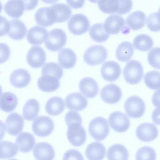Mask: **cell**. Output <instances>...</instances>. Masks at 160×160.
Returning <instances> with one entry per match:
<instances>
[{
	"instance_id": "1",
	"label": "cell",
	"mask_w": 160,
	"mask_h": 160,
	"mask_svg": "<svg viewBox=\"0 0 160 160\" xmlns=\"http://www.w3.org/2000/svg\"><path fill=\"white\" fill-rule=\"evenodd\" d=\"M97 2L100 9L108 14H126L130 11L132 6L131 0H100Z\"/></svg>"
},
{
	"instance_id": "2",
	"label": "cell",
	"mask_w": 160,
	"mask_h": 160,
	"mask_svg": "<svg viewBox=\"0 0 160 160\" xmlns=\"http://www.w3.org/2000/svg\"><path fill=\"white\" fill-rule=\"evenodd\" d=\"M143 69L141 63L136 60H131L127 63L123 70L126 81L131 84L139 83L142 78Z\"/></svg>"
},
{
	"instance_id": "3",
	"label": "cell",
	"mask_w": 160,
	"mask_h": 160,
	"mask_svg": "<svg viewBox=\"0 0 160 160\" xmlns=\"http://www.w3.org/2000/svg\"><path fill=\"white\" fill-rule=\"evenodd\" d=\"M88 131L91 136L95 140L101 141L104 139L110 132L107 120L101 117H96L90 122Z\"/></svg>"
},
{
	"instance_id": "4",
	"label": "cell",
	"mask_w": 160,
	"mask_h": 160,
	"mask_svg": "<svg viewBox=\"0 0 160 160\" xmlns=\"http://www.w3.org/2000/svg\"><path fill=\"white\" fill-rule=\"evenodd\" d=\"M107 55V50L104 46L95 45L87 49L84 54L83 58L88 65L95 66L103 62L106 60Z\"/></svg>"
},
{
	"instance_id": "5",
	"label": "cell",
	"mask_w": 160,
	"mask_h": 160,
	"mask_svg": "<svg viewBox=\"0 0 160 160\" xmlns=\"http://www.w3.org/2000/svg\"><path fill=\"white\" fill-rule=\"evenodd\" d=\"M124 108L128 116L132 118H138L144 114L145 105L144 101L140 98L137 96H132L126 100Z\"/></svg>"
},
{
	"instance_id": "6",
	"label": "cell",
	"mask_w": 160,
	"mask_h": 160,
	"mask_svg": "<svg viewBox=\"0 0 160 160\" xmlns=\"http://www.w3.org/2000/svg\"><path fill=\"white\" fill-rule=\"evenodd\" d=\"M67 39L66 34L63 30L60 28H55L49 32L45 42V46L50 51H57L64 46Z\"/></svg>"
},
{
	"instance_id": "7",
	"label": "cell",
	"mask_w": 160,
	"mask_h": 160,
	"mask_svg": "<svg viewBox=\"0 0 160 160\" xmlns=\"http://www.w3.org/2000/svg\"><path fill=\"white\" fill-rule=\"evenodd\" d=\"M90 26V22L88 18L81 13L73 15L68 23L69 30L75 35H82L87 32Z\"/></svg>"
},
{
	"instance_id": "8",
	"label": "cell",
	"mask_w": 160,
	"mask_h": 160,
	"mask_svg": "<svg viewBox=\"0 0 160 160\" xmlns=\"http://www.w3.org/2000/svg\"><path fill=\"white\" fill-rule=\"evenodd\" d=\"M54 128L52 120L47 116H39L33 122L32 129L34 133L40 137H45L50 134Z\"/></svg>"
},
{
	"instance_id": "9",
	"label": "cell",
	"mask_w": 160,
	"mask_h": 160,
	"mask_svg": "<svg viewBox=\"0 0 160 160\" xmlns=\"http://www.w3.org/2000/svg\"><path fill=\"white\" fill-rule=\"evenodd\" d=\"M82 124L75 122L69 125L67 132L69 142L75 147L82 145L86 139V133Z\"/></svg>"
},
{
	"instance_id": "10",
	"label": "cell",
	"mask_w": 160,
	"mask_h": 160,
	"mask_svg": "<svg viewBox=\"0 0 160 160\" xmlns=\"http://www.w3.org/2000/svg\"><path fill=\"white\" fill-rule=\"evenodd\" d=\"M108 122L111 128L118 132L127 131L130 126V120L125 113L120 111H115L109 115Z\"/></svg>"
},
{
	"instance_id": "11",
	"label": "cell",
	"mask_w": 160,
	"mask_h": 160,
	"mask_svg": "<svg viewBox=\"0 0 160 160\" xmlns=\"http://www.w3.org/2000/svg\"><path fill=\"white\" fill-rule=\"evenodd\" d=\"M136 134L137 138L141 141L150 142L157 138L158 130L157 127L153 123H143L138 127Z\"/></svg>"
},
{
	"instance_id": "12",
	"label": "cell",
	"mask_w": 160,
	"mask_h": 160,
	"mask_svg": "<svg viewBox=\"0 0 160 160\" xmlns=\"http://www.w3.org/2000/svg\"><path fill=\"white\" fill-rule=\"evenodd\" d=\"M26 60L28 63L32 67L34 68H40L46 61L45 52L40 46H32L27 53Z\"/></svg>"
},
{
	"instance_id": "13",
	"label": "cell",
	"mask_w": 160,
	"mask_h": 160,
	"mask_svg": "<svg viewBox=\"0 0 160 160\" xmlns=\"http://www.w3.org/2000/svg\"><path fill=\"white\" fill-rule=\"evenodd\" d=\"M100 96L104 102L112 104L116 103L120 100L122 92L118 86L111 83L106 85L102 88L100 92Z\"/></svg>"
},
{
	"instance_id": "14",
	"label": "cell",
	"mask_w": 160,
	"mask_h": 160,
	"mask_svg": "<svg viewBox=\"0 0 160 160\" xmlns=\"http://www.w3.org/2000/svg\"><path fill=\"white\" fill-rule=\"evenodd\" d=\"M101 73L102 77L105 80L113 82L119 77L121 69L120 66L117 62L108 61L105 62L102 65Z\"/></svg>"
},
{
	"instance_id": "15",
	"label": "cell",
	"mask_w": 160,
	"mask_h": 160,
	"mask_svg": "<svg viewBox=\"0 0 160 160\" xmlns=\"http://www.w3.org/2000/svg\"><path fill=\"white\" fill-rule=\"evenodd\" d=\"M5 122L7 132L11 135L17 136L23 130V119L17 112L9 114L7 117Z\"/></svg>"
},
{
	"instance_id": "16",
	"label": "cell",
	"mask_w": 160,
	"mask_h": 160,
	"mask_svg": "<svg viewBox=\"0 0 160 160\" xmlns=\"http://www.w3.org/2000/svg\"><path fill=\"white\" fill-rule=\"evenodd\" d=\"M33 153L36 160H53L55 155V151L52 146L44 142L36 143Z\"/></svg>"
},
{
	"instance_id": "17",
	"label": "cell",
	"mask_w": 160,
	"mask_h": 160,
	"mask_svg": "<svg viewBox=\"0 0 160 160\" xmlns=\"http://www.w3.org/2000/svg\"><path fill=\"white\" fill-rule=\"evenodd\" d=\"M65 103L67 108L68 109L80 111L86 108L88 104V101L82 94L79 92H74L66 97Z\"/></svg>"
},
{
	"instance_id": "18",
	"label": "cell",
	"mask_w": 160,
	"mask_h": 160,
	"mask_svg": "<svg viewBox=\"0 0 160 160\" xmlns=\"http://www.w3.org/2000/svg\"><path fill=\"white\" fill-rule=\"evenodd\" d=\"M125 25L124 18L120 15L113 14L109 16L103 24L104 28L109 34L118 33Z\"/></svg>"
},
{
	"instance_id": "19",
	"label": "cell",
	"mask_w": 160,
	"mask_h": 160,
	"mask_svg": "<svg viewBox=\"0 0 160 160\" xmlns=\"http://www.w3.org/2000/svg\"><path fill=\"white\" fill-rule=\"evenodd\" d=\"M48 32L45 28L39 26H34L27 32L26 38L32 45H40L43 43L48 37Z\"/></svg>"
},
{
	"instance_id": "20",
	"label": "cell",
	"mask_w": 160,
	"mask_h": 160,
	"mask_svg": "<svg viewBox=\"0 0 160 160\" xmlns=\"http://www.w3.org/2000/svg\"><path fill=\"white\" fill-rule=\"evenodd\" d=\"M31 76L26 70L18 68L14 70L10 75V82L14 87L18 88H23L30 83Z\"/></svg>"
},
{
	"instance_id": "21",
	"label": "cell",
	"mask_w": 160,
	"mask_h": 160,
	"mask_svg": "<svg viewBox=\"0 0 160 160\" xmlns=\"http://www.w3.org/2000/svg\"><path fill=\"white\" fill-rule=\"evenodd\" d=\"M37 23L41 26L47 27L55 22V17L50 7H44L38 9L35 14Z\"/></svg>"
},
{
	"instance_id": "22",
	"label": "cell",
	"mask_w": 160,
	"mask_h": 160,
	"mask_svg": "<svg viewBox=\"0 0 160 160\" xmlns=\"http://www.w3.org/2000/svg\"><path fill=\"white\" fill-rule=\"evenodd\" d=\"M79 87L80 92L88 98L95 97L99 90L98 84L95 80L89 77L84 78L80 80Z\"/></svg>"
},
{
	"instance_id": "23",
	"label": "cell",
	"mask_w": 160,
	"mask_h": 160,
	"mask_svg": "<svg viewBox=\"0 0 160 160\" xmlns=\"http://www.w3.org/2000/svg\"><path fill=\"white\" fill-rule=\"evenodd\" d=\"M35 142V139L33 135L27 132H22L17 137L16 140L18 150L23 153L31 151Z\"/></svg>"
},
{
	"instance_id": "24",
	"label": "cell",
	"mask_w": 160,
	"mask_h": 160,
	"mask_svg": "<svg viewBox=\"0 0 160 160\" xmlns=\"http://www.w3.org/2000/svg\"><path fill=\"white\" fill-rule=\"evenodd\" d=\"M106 149L102 143L95 142L89 144L85 151L86 156L88 160H102L104 158Z\"/></svg>"
},
{
	"instance_id": "25",
	"label": "cell",
	"mask_w": 160,
	"mask_h": 160,
	"mask_svg": "<svg viewBox=\"0 0 160 160\" xmlns=\"http://www.w3.org/2000/svg\"><path fill=\"white\" fill-rule=\"evenodd\" d=\"M58 63L63 68L68 69L75 65L77 57L74 52L70 48H64L60 50L58 54Z\"/></svg>"
},
{
	"instance_id": "26",
	"label": "cell",
	"mask_w": 160,
	"mask_h": 160,
	"mask_svg": "<svg viewBox=\"0 0 160 160\" xmlns=\"http://www.w3.org/2000/svg\"><path fill=\"white\" fill-rule=\"evenodd\" d=\"M37 85L43 92H51L57 90L59 87V80L52 76L43 75L38 79Z\"/></svg>"
},
{
	"instance_id": "27",
	"label": "cell",
	"mask_w": 160,
	"mask_h": 160,
	"mask_svg": "<svg viewBox=\"0 0 160 160\" xmlns=\"http://www.w3.org/2000/svg\"><path fill=\"white\" fill-rule=\"evenodd\" d=\"M146 18V15L143 12L137 10L129 15L126 19V22L131 29L138 30L144 26Z\"/></svg>"
},
{
	"instance_id": "28",
	"label": "cell",
	"mask_w": 160,
	"mask_h": 160,
	"mask_svg": "<svg viewBox=\"0 0 160 160\" xmlns=\"http://www.w3.org/2000/svg\"><path fill=\"white\" fill-rule=\"evenodd\" d=\"M9 22L10 28L8 33V36L14 40L22 39L27 32V27L24 23L18 19L11 20Z\"/></svg>"
},
{
	"instance_id": "29",
	"label": "cell",
	"mask_w": 160,
	"mask_h": 160,
	"mask_svg": "<svg viewBox=\"0 0 160 160\" xmlns=\"http://www.w3.org/2000/svg\"><path fill=\"white\" fill-rule=\"evenodd\" d=\"M4 9L5 12L10 17L17 18L20 17L25 10L22 0H9L5 4Z\"/></svg>"
},
{
	"instance_id": "30",
	"label": "cell",
	"mask_w": 160,
	"mask_h": 160,
	"mask_svg": "<svg viewBox=\"0 0 160 160\" xmlns=\"http://www.w3.org/2000/svg\"><path fill=\"white\" fill-rule=\"evenodd\" d=\"M107 156L108 160H128L129 153L127 149L123 145L116 144L109 148Z\"/></svg>"
},
{
	"instance_id": "31",
	"label": "cell",
	"mask_w": 160,
	"mask_h": 160,
	"mask_svg": "<svg viewBox=\"0 0 160 160\" xmlns=\"http://www.w3.org/2000/svg\"><path fill=\"white\" fill-rule=\"evenodd\" d=\"M134 52L132 44L129 42L124 41L117 46L116 51V56L119 61L126 62L131 58Z\"/></svg>"
},
{
	"instance_id": "32",
	"label": "cell",
	"mask_w": 160,
	"mask_h": 160,
	"mask_svg": "<svg viewBox=\"0 0 160 160\" xmlns=\"http://www.w3.org/2000/svg\"><path fill=\"white\" fill-rule=\"evenodd\" d=\"M18 103L17 96L12 92H4L0 97V109L5 112H9L13 111Z\"/></svg>"
},
{
	"instance_id": "33",
	"label": "cell",
	"mask_w": 160,
	"mask_h": 160,
	"mask_svg": "<svg viewBox=\"0 0 160 160\" xmlns=\"http://www.w3.org/2000/svg\"><path fill=\"white\" fill-rule=\"evenodd\" d=\"M53 10L55 17V22H62L68 20L72 14L71 8L64 3H57L50 7Z\"/></svg>"
},
{
	"instance_id": "34",
	"label": "cell",
	"mask_w": 160,
	"mask_h": 160,
	"mask_svg": "<svg viewBox=\"0 0 160 160\" xmlns=\"http://www.w3.org/2000/svg\"><path fill=\"white\" fill-rule=\"evenodd\" d=\"M65 108L63 100L59 97H53L47 101L45 109L47 113L52 116H57L61 114Z\"/></svg>"
},
{
	"instance_id": "35",
	"label": "cell",
	"mask_w": 160,
	"mask_h": 160,
	"mask_svg": "<svg viewBox=\"0 0 160 160\" xmlns=\"http://www.w3.org/2000/svg\"><path fill=\"white\" fill-rule=\"evenodd\" d=\"M40 108L39 103L36 100L32 98L28 100L23 108L24 118L28 121H32L38 115Z\"/></svg>"
},
{
	"instance_id": "36",
	"label": "cell",
	"mask_w": 160,
	"mask_h": 160,
	"mask_svg": "<svg viewBox=\"0 0 160 160\" xmlns=\"http://www.w3.org/2000/svg\"><path fill=\"white\" fill-rule=\"evenodd\" d=\"M91 38L94 41L102 42L106 41L109 37V34L105 31L103 24L97 23L92 25L89 30Z\"/></svg>"
},
{
	"instance_id": "37",
	"label": "cell",
	"mask_w": 160,
	"mask_h": 160,
	"mask_svg": "<svg viewBox=\"0 0 160 160\" xmlns=\"http://www.w3.org/2000/svg\"><path fill=\"white\" fill-rule=\"evenodd\" d=\"M133 45L135 48L142 51H147L153 46V41L149 35L142 34L136 36L133 40Z\"/></svg>"
},
{
	"instance_id": "38",
	"label": "cell",
	"mask_w": 160,
	"mask_h": 160,
	"mask_svg": "<svg viewBox=\"0 0 160 160\" xmlns=\"http://www.w3.org/2000/svg\"><path fill=\"white\" fill-rule=\"evenodd\" d=\"M18 150L16 145L7 141L0 142V159H8L14 157Z\"/></svg>"
},
{
	"instance_id": "39",
	"label": "cell",
	"mask_w": 160,
	"mask_h": 160,
	"mask_svg": "<svg viewBox=\"0 0 160 160\" xmlns=\"http://www.w3.org/2000/svg\"><path fill=\"white\" fill-rule=\"evenodd\" d=\"M41 74L52 76L60 80L63 75V70L57 63L48 62L42 67Z\"/></svg>"
},
{
	"instance_id": "40",
	"label": "cell",
	"mask_w": 160,
	"mask_h": 160,
	"mask_svg": "<svg viewBox=\"0 0 160 160\" xmlns=\"http://www.w3.org/2000/svg\"><path fill=\"white\" fill-rule=\"evenodd\" d=\"M160 72L157 71H151L146 73L144 77L146 85L149 88L157 90L160 88Z\"/></svg>"
},
{
	"instance_id": "41",
	"label": "cell",
	"mask_w": 160,
	"mask_h": 160,
	"mask_svg": "<svg viewBox=\"0 0 160 160\" xmlns=\"http://www.w3.org/2000/svg\"><path fill=\"white\" fill-rule=\"evenodd\" d=\"M156 155L152 147L145 146L139 148L136 154V160H156Z\"/></svg>"
},
{
	"instance_id": "42",
	"label": "cell",
	"mask_w": 160,
	"mask_h": 160,
	"mask_svg": "<svg viewBox=\"0 0 160 160\" xmlns=\"http://www.w3.org/2000/svg\"><path fill=\"white\" fill-rule=\"evenodd\" d=\"M146 24L151 31L158 32L160 30L159 11L151 13L148 17Z\"/></svg>"
},
{
	"instance_id": "43",
	"label": "cell",
	"mask_w": 160,
	"mask_h": 160,
	"mask_svg": "<svg viewBox=\"0 0 160 160\" xmlns=\"http://www.w3.org/2000/svg\"><path fill=\"white\" fill-rule=\"evenodd\" d=\"M148 60L149 64L157 69H160V48H152L148 54Z\"/></svg>"
},
{
	"instance_id": "44",
	"label": "cell",
	"mask_w": 160,
	"mask_h": 160,
	"mask_svg": "<svg viewBox=\"0 0 160 160\" xmlns=\"http://www.w3.org/2000/svg\"><path fill=\"white\" fill-rule=\"evenodd\" d=\"M65 122L68 126L70 124L75 123H82V120L80 115L77 112L70 111L65 115Z\"/></svg>"
},
{
	"instance_id": "45",
	"label": "cell",
	"mask_w": 160,
	"mask_h": 160,
	"mask_svg": "<svg viewBox=\"0 0 160 160\" xmlns=\"http://www.w3.org/2000/svg\"><path fill=\"white\" fill-rule=\"evenodd\" d=\"M62 160H84V158L82 154L78 151L71 149L65 152Z\"/></svg>"
},
{
	"instance_id": "46",
	"label": "cell",
	"mask_w": 160,
	"mask_h": 160,
	"mask_svg": "<svg viewBox=\"0 0 160 160\" xmlns=\"http://www.w3.org/2000/svg\"><path fill=\"white\" fill-rule=\"evenodd\" d=\"M10 54V50L8 45L4 43H0V64L6 61Z\"/></svg>"
},
{
	"instance_id": "47",
	"label": "cell",
	"mask_w": 160,
	"mask_h": 160,
	"mask_svg": "<svg viewBox=\"0 0 160 160\" xmlns=\"http://www.w3.org/2000/svg\"><path fill=\"white\" fill-rule=\"evenodd\" d=\"M10 28L9 21L5 18L0 15V37L6 34Z\"/></svg>"
},
{
	"instance_id": "48",
	"label": "cell",
	"mask_w": 160,
	"mask_h": 160,
	"mask_svg": "<svg viewBox=\"0 0 160 160\" xmlns=\"http://www.w3.org/2000/svg\"><path fill=\"white\" fill-rule=\"evenodd\" d=\"M25 10H31L33 9L37 5L38 1L24 0L23 1Z\"/></svg>"
},
{
	"instance_id": "49",
	"label": "cell",
	"mask_w": 160,
	"mask_h": 160,
	"mask_svg": "<svg viewBox=\"0 0 160 160\" xmlns=\"http://www.w3.org/2000/svg\"><path fill=\"white\" fill-rule=\"evenodd\" d=\"M67 3L73 8L77 9L81 8L83 5L84 1H66Z\"/></svg>"
},
{
	"instance_id": "50",
	"label": "cell",
	"mask_w": 160,
	"mask_h": 160,
	"mask_svg": "<svg viewBox=\"0 0 160 160\" xmlns=\"http://www.w3.org/2000/svg\"><path fill=\"white\" fill-rule=\"evenodd\" d=\"M5 132V125L2 121L0 120V141L4 137Z\"/></svg>"
},
{
	"instance_id": "51",
	"label": "cell",
	"mask_w": 160,
	"mask_h": 160,
	"mask_svg": "<svg viewBox=\"0 0 160 160\" xmlns=\"http://www.w3.org/2000/svg\"><path fill=\"white\" fill-rule=\"evenodd\" d=\"M2 3L1 2V1H0V13L2 11Z\"/></svg>"
},
{
	"instance_id": "52",
	"label": "cell",
	"mask_w": 160,
	"mask_h": 160,
	"mask_svg": "<svg viewBox=\"0 0 160 160\" xmlns=\"http://www.w3.org/2000/svg\"><path fill=\"white\" fill-rule=\"evenodd\" d=\"M2 92V88L1 86L0 85V96L1 95Z\"/></svg>"
},
{
	"instance_id": "53",
	"label": "cell",
	"mask_w": 160,
	"mask_h": 160,
	"mask_svg": "<svg viewBox=\"0 0 160 160\" xmlns=\"http://www.w3.org/2000/svg\"><path fill=\"white\" fill-rule=\"evenodd\" d=\"M9 160H18L16 159L13 158V159H10Z\"/></svg>"
}]
</instances>
